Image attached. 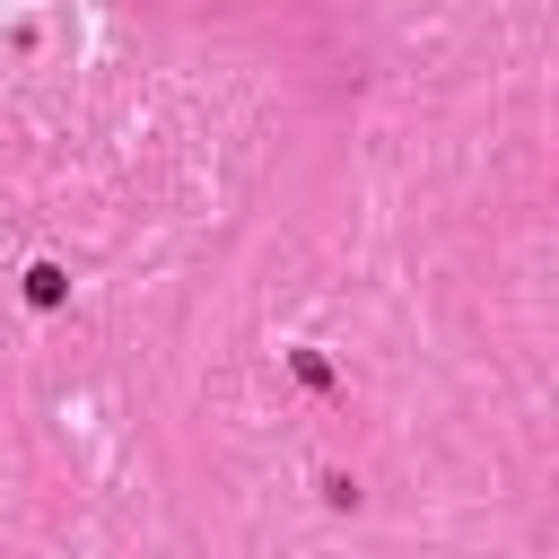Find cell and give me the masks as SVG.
Listing matches in <instances>:
<instances>
[{"label": "cell", "mask_w": 559, "mask_h": 559, "mask_svg": "<svg viewBox=\"0 0 559 559\" xmlns=\"http://www.w3.org/2000/svg\"><path fill=\"white\" fill-rule=\"evenodd\" d=\"M26 297H35V306H61V297H70L61 262H35V271H26Z\"/></svg>", "instance_id": "1"}]
</instances>
